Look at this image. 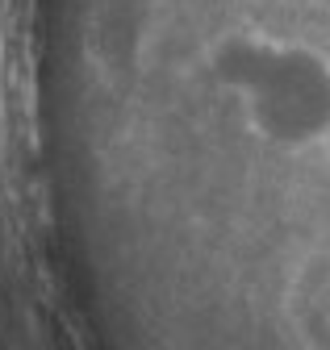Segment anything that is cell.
<instances>
[{"label":"cell","instance_id":"cell-2","mask_svg":"<svg viewBox=\"0 0 330 350\" xmlns=\"http://www.w3.org/2000/svg\"><path fill=\"white\" fill-rule=\"evenodd\" d=\"M322 5H330V0H322Z\"/></svg>","mask_w":330,"mask_h":350},{"label":"cell","instance_id":"cell-1","mask_svg":"<svg viewBox=\"0 0 330 350\" xmlns=\"http://www.w3.org/2000/svg\"><path fill=\"white\" fill-rule=\"evenodd\" d=\"M205 71L280 150L330 138V55L309 38L268 25H230L205 46Z\"/></svg>","mask_w":330,"mask_h":350}]
</instances>
